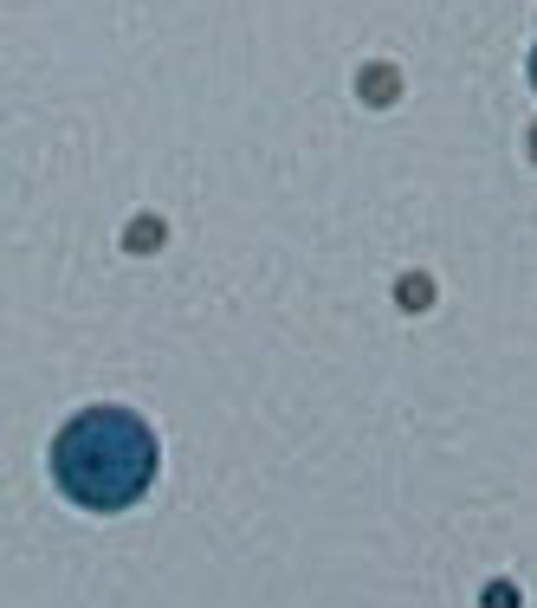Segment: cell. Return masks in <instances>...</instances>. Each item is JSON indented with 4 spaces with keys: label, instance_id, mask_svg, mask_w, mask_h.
<instances>
[{
    "label": "cell",
    "instance_id": "cell-1",
    "mask_svg": "<svg viewBox=\"0 0 537 608\" xmlns=\"http://www.w3.org/2000/svg\"><path fill=\"white\" fill-rule=\"evenodd\" d=\"M149 473H156V440L136 414H117V408H91L78 421H65L59 447H52V479L65 486V499L91 511L136 505Z\"/></svg>",
    "mask_w": 537,
    "mask_h": 608
},
{
    "label": "cell",
    "instance_id": "cell-2",
    "mask_svg": "<svg viewBox=\"0 0 537 608\" xmlns=\"http://www.w3.org/2000/svg\"><path fill=\"white\" fill-rule=\"evenodd\" d=\"M363 104H395V91H402V78H395V65H369L363 72Z\"/></svg>",
    "mask_w": 537,
    "mask_h": 608
},
{
    "label": "cell",
    "instance_id": "cell-3",
    "mask_svg": "<svg viewBox=\"0 0 537 608\" xmlns=\"http://www.w3.org/2000/svg\"><path fill=\"white\" fill-rule=\"evenodd\" d=\"M395 298H402V311H428V304H434V279H428V272H408Z\"/></svg>",
    "mask_w": 537,
    "mask_h": 608
},
{
    "label": "cell",
    "instance_id": "cell-4",
    "mask_svg": "<svg viewBox=\"0 0 537 608\" xmlns=\"http://www.w3.org/2000/svg\"><path fill=\"white\" fill-rule=\"evenodd\" d=\"M156 246H162V220H130V253H156Z\"/></svg>",
    "mask_w": 537,
    "mask_h": 608
},
{
    "label": "cell",
    "instance_id": "cell-5",
    "mask_svg": "<svg viewBox=\"0 0 537 608\" xmlns=\"http://www.w3.org/2000/svg\"><path fill=\"white\" fill-rule=\"evenodd\" d=\"M531 162H537V123H531Z\"/></svg>",
    "mask_w": 537,
    "mask_h": 608
},
{
    "label": "cell",
    "instance_id": "cell-6",
    "mask_svg": "<svg viewBox=\"0 0 537 608\" xmlns=\"http://www.w3.org/2000/svg\"><path fill=\"white\" fill-rule=\"evenodd\" d=\"M531 85H537V52H531Z\"/></svg>",
    "mask_w": 537,
    "mask_h": 608
}]
</instances>
